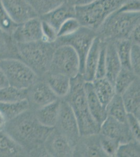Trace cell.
I'll use <instances>...</instances> for the list:
<instances>
[{
  "label": "cell",
  "mask_w": 140,
  "mask_h": 157,
  "mask_svg": "<svg viewBox=\"0 0 140 157\" xmlns=\"http://www.w3.org/2000/svg\"><path fill=\"white\" fill-rule=\"evenodd\" d=\"M53 128L39 123L35 110L29 109L12 120L6 121L3 130L25 149L29 156L44 143Z\"/></svg>",
  "instance_id": "1"
},
{
  "label": "cell",
  "mask_w": 140,
  "mask_h": 157,
  "mask_svg": "<svg viewBox=\"0 0 140 157\" xmlns=\"http://www.w3.org/2000/svg\"><path fill=\"white\" fill-rule=\"evenodd\" d=\"M85 82L83 75L80 73L71 78L69 92L63 98L69 104L74 113L81 136L99 134L100 127L89 110L84 89Z\"/></svg>",
  "instance_id": "2"
},
{
  "label": "cell",
  "mask_w": 140,
  "mask_h": 157,
  "mask_svg": "<svg viewBox=\"0 0 140 157\" xmlns=\"http://www.w3.org/2000/svg\"><path fill=\"white\" fill-rule=\"evenodd\" d=\"M17 59L32 68L40 78L48 72L54 52L55 43L43 40L28 43H16Z\"/></svg>",
  "instance_id": "3"
},
{
  "label": "cell",
  "mask_w": 140,
  "mask_h": 157,
  "mask_svg": "<svg viewBox=\"0 0 140 157\" xmlns=\"http://www.w3.org/2000/svg\"><path fill=\"white\" fill-rule=\"evenodd\" d=\"M128 0H95L88 5L75 7V18L82 26L97 31Z\"/></svg>",
  "instance_id": "4"
},
{
  "label": "cell",
  "mask_w": 140,
  "mask_h": 157,
  "mask_svg": "<svg viewBox=\"0 0 140 157\" xmlns=\"http://www.w3.org/2000/svg\"><path fill=\"white\" fill-rule=\"evenodd\" d=\"M140 19V13H112L97 31V36L103 41H115L129 39L130 34Z\"/></svg>",
  "instance_id": "5"
},
{
  "label": "cell",
  "mask_w": 140,
  "mask_h": 157,
  "mask_svg": "<svg viewBox=\"0 0 140 157\" xmlns=\"http://www.w3.org/2000/svg\"><path fill=\"white\" fill-rule=\"evenodd\" d=\"M0 68L9 86L19 89H28L40 78L32 68L17 58L0 59Z\"/></svg>",
  "instance_id": "6"
},
{
  "label": "cell",
  "mask_w": 140,
  "mask_h": 157,
  "mask_svg": "<svg viewBox=\"0 0 140 157\" xmlns=\"http://www.w3.org/2000/svg\"><path fill=\"white\" fill-rule=\"evenodd\" d=\"M97 36V34L96 31L81 26L80 29L72 34L59 37L55 43L57 47L60 45H69L74 49L80 58V74L82 75L85 59Z\"/></svg>",
  "instance_id": "7"
},
{
  "label": "cell",
  "mask_w": 140,
  "mask_h": 157,
  "mask_svg": "<svg viewBox=\"0 0 140 157\" xmlns=\"http://www.w3.org/2000/svg\"><path fill=\"white\" fill-rule=\"evenodd\" d=\"M48 72L61 73L71 78L80 73V61L74 49L69 45L57 47Z\"/></svg>",
  "instance_id": "8"
},
{
  "label": "cell",
  "mask_w": 140,
  "mask_h": 157,
  "mask_svg": "<svg viewBox=\"0 0 140 157\" xmlns=\"http://www.w3.org/2000/svg\"><path fill=\"white\" fill-rule=\"evenodd\" d=\"M55 128L72 141L75 145L81 137L76 116L68 102L61 99L60 108Z\"/></svg>",
  "instance_id": "9"
},
{
  "label": "cell",
  "mask_w": 140,
  "mask_h": 157,
  "mask_svg": "<svg viewBox=\"0 0 140 157\" xmlns=\"http://www.w3.org/2000/svg\"><path fill=\"white\" fill-rule=\"evenodd\" d=\"M44 146L49 157H70L74 155V144L55 127L49 134Z\"/></svg>",
  "instance_id": "10"
},
{
  "label": "cell",
  "mask_w": 140,
  "mask_h": 157,
  "mask_svg": "<svg viewBox=\"0 0 140 157\" xmlns=\"http://www.w3.org/2000/svg\"><path fill=\"white\" fill-rule=\"evenodd\" d=\"M27 99L29 103L30 109L36 110L60 98L50 88L46 81L43 78H40L27 89Z\"/></svg>",
  "instance_id": "11"
},
{
  "label": "cell",
  "mask_w": 140,
  "mask_h": 157,
  "mask_svg": "<svg viewBox=\"0 0 140 157\" xmlns=\"http://www.w3.org/2000/svg\"><path fill=\"white\" fill-rule=\"evenodd\" d=\"M16 43H28L43 40L42 21L39 16L20 24L11 35Z\"/></svg>",
  "instance_id": "12"
},
{
  "label": "cell",
  "mask_w": 140,
  "mask_h": 157,
  "mask_svg": "<svg viewBox=\"0 0 140 157\" xmlns=\"http://www.w3.org/2000/svg\"><path fill=\"white\" fill-rule=\"evenodd\" d=\"M100 134L117 139L121 144L128 143L133 139L128 124L108 116L100 127Z\"/></svg>",
  "instance_id": "13"
},
{
  "label": "cell",
  "mask_w": 140,
  "mask_h": 157,
  "mask_svg": "<svg viewBox=\"0 0 140 157\" xmlns=\"http://www.w3.org/2000/svg\"><path fill=\"white\" fill-rule=\"evenodd\" d=\"M9 15L18 24L38 17L27 0H1Z\"/></svg>",
  "instance_id": "14"
},
{
  "label": "cell",
  "mask_w": 140,
  "mask_h": 157,
  "mask_svg": "<svg viewBox=\"0 0 140 157\" xmlns=\"http://www.w3.org/2000/svg\"><path fill=\"white\" fill-rule=\"evenodd\" d=\"M75 155L82 157H107L100 146L99 134L81 136L75 146Z\"/></svg>",
  "instance_id": "15"
},
{
  "label": "cell",
  "mask_w": 140,
  "mask_h": 157,
  "mask_svg": "<svg viewBox=\"0 0 140 157\" xmlns=\"http://www.w3.org/2000/svg\"><path fill=\"white\" fill-rule=\"evenodd\" d=\"M85 94L89 110L95 121L100 126L108 116L106 107L100 102L94 91L92 82H85Z\"/></svg>",
  "instance_id": "16"
},
{
  "label": "cell",
  "mask_w": 140,
  "mask_h": 157,
  "mask_svg": "<svg viewBox=\"0 0 140 157\" xmlns=\"http://www.w3.org/2000/svg\"><path fill=\"white\" fill-rule=\"evenodd\" d=\"M103 41L98 36L95 39L85 59L82 75L86 82H93L95 78L96 69L101 52Z\"/></svg>",
  "instance_id": "17"
},
{
  "label": "cell",
  "mask_w": 140,
  "mask_h": 157,
  "mask_svg": "<svg viewBox=\"0 0 140 157\" xmlns=\"http://www.w3.org/2000/svg\"><path fill=\"white\" fill-rule=\"evenodd\" d=\"M39 17L42 21L49 24L58 31L64 21L69 18L75 17V9L66 2L46 14Z\"/></svg>",
  "instance_id": "18"
},
{
  "label": "cell",
  "mask_w": 140,
  "mask_h": 157,
  "mask_svg": "<svg viewBox=\"0 0 140 157\" xmlns=\"http://www.w3.org/2000/svg\"><path fill=\"white\" fill-rule=\"evenodd\" d=\"M41 78L46 81L59 98H64L69 92L71 78L67 75L48 72Z\"/></svg>",
  "instance_id": "19"
},
{
  "label": "cell",
  "mask_w": 140,
  "mask_h": 157,
  "mask_svg": "<svg viewBox=\"0 0 140 157\" xmlns=\"http://www.w3.org/2000/svg\"><path fill=\"white\" fill-rule=\"evenodd\" d=\"M61 99L35 110L36 116L41 125L48 128H54L58 119Z\"/></svg>",
  "instance_id": "20"
},
{
  "label": "cell",
  "mask_w": 140,
  "mask_h": 157,
  "mask_svg": "<svg viewBox=\"0 0 140 157\" xmlns=\"http://www.w3.org/2000/svg\"><path fill=\"white\" fill-rule=\"evenodd\" d=\"M105 58L106 78L114 84L115 78L122 68L114 41L107 43Z\"/></svg>",
  "instance_id": "21"
},
{
  "label": "cell",
  "mask_w": 140,
  "mask_h": 157,
  "mask_svg": "<svg viewBox=\"0 0 140 157\" xmlns=\"http://www.w3.org/2000/svg\"><path fill=\"white\" fill-rule=\"evenodd\" d=\"M29 156L27 152L3 130H0V157Z\"/></svg>",
  "instance_id": "22"
},
{
  "label": "cell",
  "mask_w": 140,
  "mask_h": 157,
  "mask_svg": "<svg viewBox=\"0 0 140 157\" xmlns=\"http://www.w3.org/2000/svg\"><path fill=\"white\" fill-rule=\"evenodd\" d=\"M92 83L98 98L103 105L107 107L116 94L114 84L106 77L95 78Z\"/></svg>",
  "instance_id": "23"
},
{
  "label": "cell",
  "mask_w": 140,
  "mask_h": 157,
  "mask_svg": "<svg viewBox=\"0 0 140 157\" xmlns=\"http://www.w3.org/2000/svg\"><path fill=\"white\" fill-rule=\"evenodd\" d=\"M121 95L127 112L132 113L140 105V78L137 77Z\"/></svg>",
  "instance_id": "24"
},
{
  "label": "cell",
  "mask_w": 140,
  "mask_h": 157,
  "mask_svg": "<svg viewBox=\"0 0 140 157\" xmlns=\"http://www.w3.org/2000/svg\"><path fill=\"white\" fill-rule=\"evenodd\" d=\"M29 109L30 105L27 99L9 103L0 102V111L6 121L16 117Z\"/></svg>",
  "instance_id": "25"
},
{
  "label": "cell",
  "mask_w": 140,
  "mask_h": 157,
  "mask_svg": "<svg viewBox=\"0 0 140 157\" xmlns=\"http://www.w3.org/2000/svg\"><path fill=\"white\" fill-rule=\"evenodd\" d=\"M108 116L123 123L127 122L128 113L126 109L122 95L115 94L107 106Z\"/></svg>",
  "instance_id": "26"
},
{
  "label": "cell",
  "mask_w": 140,
  "mask_h": 157,
  "mask_svg": "<svg viewBox=\"0 0 140 157\" xmlns=\"http://www.w3.org/2000/svg\"><path fill=\"white\" fill-rule=\"evenodd\" d=\"M137 78L132 70L122 67L114 82L115 93L121 95Z\"/></svg>",
  "instance_id": "27"
},
{
  "label": "cell",
  "mask_w": 140,
  "mask_h": 157,
  "mask_svg": "<svg viewBox=\"0 0 140 157\" xmlns=\"http://www.w3.org/2000/svg\"><path fill=\"white\" fill-rule=\"evenodd\" d=\"M4 58H17L16 43L0 29V59Z\"/></svg>",
  "instance_id": "28"
},
{
  "label": "cell",
  "mask_w": 140,
  "mask_h": 157,
  "mask_svg": "<svg viewBox=\"0 0 140 157\" xmlns=\"http://www.w3.org/2000/svg\"><path fill=\"white\" fill-rule=\"evenodd\" d=\"M115 49L123 68L131 69V54L132 43L129 39H121L114 41Z\"/></svg>",
  "instance_id": "29"
},
{
  "label": "cell",
  "mask_w": 140,
  "mask_h": 157,
  "mask_svg": "<svg viewBox=\"0 0 140 157\" xmlns=\"http://www.w3.org/2000/svg\"><path fill=\"white\" fill-rule=\"evenodd\" d=\"M38 16H43L67 2V0H27Z\"/></svg>",
  "instance_id": "30"
},
{
  "label": "cell",
  "mask_w": 140,
  "mask_h": 157,
  "mask_svg": "<svg viewBox=\"0 0 140 157\" xmlns=\"http://www.w3.org/2000/svg\"><path fill=\"white\" fill-rule=\"evenodd\" d=\"M27 89H19L9 86L0 89V102L9 103L27 99Z\"/></svg>",
  "instance_id": "31"
},
{
  "label": "cell",
  "mask_w": 140,
  "mask_h": 157,
  "mask_svg": "<svg viewBox=\"0 0 140 157\" xmlns=\"http://www.w3.org/2000/svg\"><path fill=\"white\" fill-rule=\"evenodd\" d=\"M18 25L12 18L0 0V29L11 36Z\"/></svg>",
  "instance_id": "32"
},
{
  "label": "cell",
  "mask_w": 140,
  "mask_h": 157,
  "mask_svg": "<svg viewBox=\"0 0 140 157\" xmlns=\"http://www.w3.org/2000/svg\"><path fill=\"white\" fill-rule=\"evenodd\" d=\"M99 141L101 148L107 157H116L120 143L117 139L99 134Z\"/></svg>",
  "instance_id": "33"
},
{
  "label": "cell",
  "mask_w": 140,
  "mask_h": 157,
  "mask_svg": "<svg viewBox=\"0 0 140 157\" xmlns=\"http://www.w3.org/2000/svg\"><path fill=\"white\" fill-rule=\"evenodd\" d=\"M116 157H140V144L135 140L121 144Z\"/></svg>",
  "instance_id": "34"
},
{
  "label": "cell",
  "mask_w": 140,
  "mask_h": 157,
  "mask_svg": "<svg viewBox=\"0 0 140 157\" xmlns=\"http://www.w3.org/2000/svg\"><path fill=\"white\" fill-rule=\"evenodd\" d=\"M81 25L75 17H72L64 21L58 30V36H67L72 34L80 29Z\"/></svg>",
  "instance_id": "35"
},
{
  "label": "cell",
  "mask_w": 140,
  "mask_h": 157,
  "mask_svg": "<svg viewBox=\"0 0 140 157\" xmlns=\"http://www.w3.org/2000/svg\"><path fill=\"white\" fill-rule=\"evenodd\" d=\"M131 67L136 76L140 78V45L135 44L132 45Z\"/></svg>",
  "instance_id": "36"
},
{
  "label": "cell",
  "mask_w": 140,
  "mask_h": 157,
  "mask_svg": "<svg viewBox=\"0 0 140 157\" xmlns=\"http://www.w3.org/2000/svg\"><path fill=\"white\" fill-rule=\"evenodd\" d=\"M127 123L133 139L140 144V123L132 113H128Z\"/></svg>",
  "instance_id": "37"
},
{
  "label": "cell",
  "mask_w": 140,
  "mask_h": 157,
  "mask_svg": "<svg viewBox=\"0 0 140 157\" xmlns=\"http://www.w3.org/2000/svg\"><path fill=\"white\" fill-rule=\"evenodd\" d=\"M42 32L43 40L44 41L55 43L58 37L57 29L49 24L43 21H42Z\"/></svg>",
  "instance_id": "38"
},
{
  "label": "cell",
  "mask_w": 140,
  "mask_h": 157,
  "mask_svg": "<svg viewBox=\"0 0 140 157\" xmlns=\"http://www.w3.org/2000/svg\"><path fill=\"white\" fill-rule=\"evenodd\" d=\"M107 43L103 41L101 52L100 54L99 61L96 69L95 78H101L106 77V48Z\"/></svg>",
  "instance_id": "39"
},
{
  "label": "cell",
  "mask_w": 140,
  "mask_h": 157,
  "mask_svg": "<svg viewBox=\"0 0 140 157\" xmlns=\"http://www.w3.org/2000/svg\"><path fill=\"white\" fill-rule=\"evenodd\" d=\"M117 11L123 12L140 13V0H128Z\"/></svg>",
  "instance_id": "40"
},
{
  "label": "cell",
  "mask_w": 140,
  "mask_h": 157,
  "mask_svg": "<svg viewBox=\"0 0 140 157\" xmlns=\"http://www.w3.org/2000/svg\"><path fill=\"white\" fill-rule=\"evenodd\" d=\"M129 39L132 44L140 45V19L133 28L130 34Z\"/></svg>",
  "instance_id": "41"
},
{
  "label": "cell",
  "mask_w": 140,
  "mask_h": 157,
  "mask_svg": "<svg viewBox=\"0 0 140 157\" xmlns=\"http://www.w3.org/2000/svg\"><path fill=\"white\" fill-rule=\"evenodd\" d=\"M95 0H67V2L74 7L86 6Z\"/></svg>",
  "instance_id": "42"
},
{
  "label": "cell",
  "mask_w": 140,
  "mask_h": 157,
  "mask_svg": "<svg viewBox=\"0 0 140 157\" xmlns=\"http://www.w3.org/2000/svg\"><path fill=\"white\" fill-rule=\"evenodd\" d=\"M9 86V84L7 78L2 69L0 68V89Z\"/></svg>",
  "instance_id": "43"
},
{
  "label": "cell",
  "mask_w": 140,
  "mask_h": 157,
  "mask_svg": "<svg viewBox=\"0 0 140 157\" xmlns=\"http://www.w3.org/2000/svg\"><path fill=\"white\" fill-rule=\"evenodd\" d=\"M6 123V118L4 117L2 112L0 111V130L3 129Z\"/></svg>",
  "instance_id": "44"
},
{
  "label": "cell",
  "mask_w": 140,
  "mask_h": 157,
  "mask_svg": "<svg viewBox=\"0 0 140 157\" xmlns=\"http://www.w3.org/2000/svg\"><path fill=\"white\" fill-rule=\"evenodd\" d=\"M132 114L140 123V105L137 107L136 109L132 113Z\"/></svg>",
  "instance_id": "45"
}]
</instances>
